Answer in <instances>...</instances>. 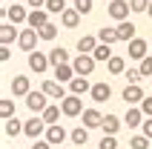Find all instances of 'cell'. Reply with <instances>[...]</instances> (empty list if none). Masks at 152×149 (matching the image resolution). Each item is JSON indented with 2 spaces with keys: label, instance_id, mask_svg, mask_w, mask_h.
I'll use <instances>...</instances> for the list:
<instances>
[{
  "label": "cell",
  "instance_id": "cell-1",
  "mask_svg": "<svg viewBox=\"0 0 152 149\" xmlns=\"http://www.w3.org/2000/svg\"><path fill=\"white\" fill-rule=\"evenodd\" d=\"M60 109H63L66 118H80L83 115V98L80 95H66V98L60 100Z\"/></svg>",
  "mask_w": 152,
  "mask_h": 149
},
{
  "label": "cell",
  "instance_id": "cell-2",
  "mask_svg": "<svg viewBox=\"0 0 152 149\" xmlns=\"http://www.w3.org/2000/svg\"><path fill=\"white\" fill-rule=\"evenodd\" d=\"M49 95H46V92H29V95H26V106H29V112H34V115H43V112H46V106H49Z\"/></svg>",
  "mask_w": 152,
  "mask_h": 149
},
{
  "label": "cell",
  "instance_id": "cell-3",
  "mask_svg": "<svg viewBox=\"0 0 152 149\" xmlns=\"http://www.w3.org/2000/svg\"><path fill=\"white\" fill-rule=\"evenodd\" d=\"M46 129H49V123H46V121H43L40 115L23 123V135H26V138H32V141H37L40 135H46Z\"/></svg>",
  "mask_w": 152,
  "mask_h": 149
},
{
  "label": "cell",
  "instance_id": "cell-4",
  "mask_svg": "<svg viewBox=\"0 0 152 149\" xmlns=\"http://www.w3.org/2000/svg\"><path fill=\"white\" fill-rule=\"evenodd\" d=\"M121 98L126 100V106H141L144 103V89H141V83H126V89L121 92Z\"/></svg>",
  "mask_w": 152,
  "mask_h": 149
},
{
  "label": "cell",
  "instance_id": "cell-5",
  "mask_svg": "<svg viewBox=\"0 0 152 149\" xmlns=\"http://www.w3.org/2000/svg\"><path fill=\"white\" fill-rule=\"evenodd\" d=\"M95 63H98V60H95L92 55H77V58L72 60V66H75V72L80 74V77H89V74L95 72Z\"/></svg>",
  "mask_w": 152,
  "mask_h": 149
},
{
  "label": "cell",
  "instance_id": "cell-6",
  "mask_svg": "<svg viewBox=\"0 0 152 149\" xmlns=\"http://www.w3.org/2000/svg\"><path fill=\"white\" fill-rule=\"evenodd\" d=\"M49 55L46 52H29V69H32L34 74H43L46 69H49Z\"/></svg>",
  "mask_w": 152,
  "mask_h": 149
},
{
  "label": "cell",
  "instance_id": "cell-7",
  "mask_svg": "<svg viewBox=\"0 0 152 149\" xmlns=\"http://www.w3.org/2000/svg\"><path fill=\"white\" fill-rule=\"evenodd\" d=\"M129 12H132V6H129V0H112L109 3V17L112 20H126L129 17Z\"/></svg>",
  "mask_w": 152,
  "mask_h": 149
},
{
  "label": "cell",
  "instance_id": "cell-8",
  "mask_svg": "<svg viewBox=\"0 0 152 149\" xmlns=\"http://www.w3.org/2000/svg\"><path fill=\"white\" fill-rule=\"evenodd\" d=\"M37 37H40V34H37V29H23V32H20V37H17V46H20L23 52H34Z\"/></svg>",
  "mask_w": 152,
  "mask_h": 149
},
{
  "label": "cell",
  "instance_id": "cell-9",
  "mask_svg": "<svg viewBox=\"0 0 152 149\" xmlns=\"http://www.w3.org/2000/svg\"><path fill=\"white\" fill-rule=\"evenodd\" d=\"M29 92H32L29 77H26V74H15V77H12V95H15V98H26Z\"/></svg>",
  "mask_w": 152,
  "mask_h": 149
},
{
  "label": "cell",
  "instance_id": "cell-10",
  "mask_svg": "<svg viewBox=\"0 0 152 149\" xmlns=\"http://www.w3.org/2000/svg\"><path fill=\"white\" fill-rule=\"evenodd\" d=\"M89 98L95 100V103H106V100L112 98V86L109 83H92V92H89Z\"/></svg>",
  "mask_w": 152,
  "mask_h": 149
},
{
  "label": "cell",
  "instance_id": "cell-11",
  "mask_svg": "<svg viewBox=\"0 0 152 149\" xmlns=\"http://www.w3.org/2000/svg\"><path fill=\"white\" fill-rule=\"evenodd\" d=\"M26 23H29V29H43V26L49 23V12L46 9H32Z\"/></svg>",
  "mask_w": 152,
  "mask_h": 149
},
{
  "label": "cell",
  "instance_id": "cell-12",
  "mask_svg": "<svg viewBox=\"0 0 152 149\" xmlns=\"http://www.w3.org/2000/svg\"><path fill=\"white\" fill-rule=\"evenodd\" d=\"M144 118H146V115H144V109H141V106H129L124 123H126L129 129H135V126H144Z\"/></svg>",
  "mask_w": 152,
  "mask_h": 149
},
{
  "label": "cell",
  "instance_id": "cell-13",
  "mask_svg": "<svg viewBox=\"0 0 152 149\" xmlns=\"http://www.w3.org/2000/svg\"><path fill=\"white\" fill-rule=\"evenodd\" d=\"M146 52H149V43H146V40H141V37L129 40V58H132V60H144Z\"/></svg>",
  "mask_w": 152,
  "mask_h": 149
},
{
  "label": "cell",
  "instance_id": "cell-14",
  "mask_svg": "<svg viewBox=\"0 0 152 149\" xmlns=\"http://www.w3.org/2000/svg\"><path fill=\"white\" fill-rule=\"evenodd\" d=\"M75 77H77V72H75V66H72V63L55 66V80H58V83H72Z\"/></svg>",
  "mask_w": 152,
  "mask_h": 149
},
{
  "label": "cell",
  "instance_id": "cell-15",
  "mask_svg": "<svg viewBox=\"0 0 152 149\" xmlns=\"http://www.w3.org/2000/svg\"><path fill=\"white\" fill-rule=\"evenodd\" d=\"M89 92H92V83H89V77H80V74H77L75 80L69 83V95H80V98H83V95H89Z\"/></svg>",
  "mask_w": 152,
  "mask_h": 149
},
{
  "label": "cell",
  "instance_id": "cell-16",
  "mask_svg": "<svg viewBox=\"0 0 152 149\" xmlns=\"http://www.w3.org/2000/svg\"><path fill=\"white\" fill-rule=\"evenodd\" d=\"M118 37H121V43H129V40H135V32H138V26L135 23H129V20H121L118 26Z\"/></svg>",
  "mask_w": 152,
  "mask_h": 149
},
{
  "label": "cell",
  "instance_id": "cell-17",
  "mask_svg": "<svg viewBox=\"0 0 152 149\" xmlns=\"http://www.w3.org/2000/svg\"><path fill=\"white\" fill-rule=\"evenodd\" d=\"M66 138H69V135H66V129H63L60 123H52L49 129H46V141H49L52 146H55V143H63Z\"/></svg>",
  "mask_w": 152,
  "mask_h": 149
},
{
  "label": "cell",
  "instance_id": "cell-18",
  "mask_svg": "<svg viewBox=\"0 0 152 149\" xmlns=\"http://www.w3.org/2000/svg\"><path fill=\"white\" fill-rule=\"evenodd\" d=\"M6 17H9V23H26V20H29V12H26V9L23 6H17V3H15V6H9L6 9Z\"/></svg>",
  "mask_w": 152,
  "mask_h": 149
},
{
  "label": "cell",
  "instance_id": "cell-19",
  "mask_svg": "<svg viewBox=\"0 0 152 149\" xmlns=\"http://www.w3.org/2000/svg\"><path fill=\"white\" fill-rule=\"evenodd\" d=\"M40 89L46 92L49 98H58V100H63V98H66V89H63V83H58V80H46Z\"/></svg>",
  "mask_w": 152,
  "mask_h": 149
},
{
  "label": "cell",
  "instance_id": "cell-20",
  "mask_svg": "<svg viewBox=\"0 0 152 149\" xmlns=\"http://www.w3.org/2000/svg\"><path fill=\"white\" fill-rule=\"evenodd\" d=\"M80 118H83V126H86V129H95V126L103 123V115L98 112V109H83V115H80Z\"/></svg>",
  "mask_w": 152,
  "mask_h": 149
},
{
  "label": "cell",
  "instance_id": "cell-21",
  "mask_svg": "<svg viewBox=\"0 0 152 149\" xmlns=\"http://www.w3.org/2000/svg\"><path fill=\"white\" fill-rule=\"evenodd\" d=\"M60 23L66 26V29H77V23H80V12H77L75 6H72V9H66V12L60 15Z\"/></svg>",
  "mask_w": 152,
  "mask_h": 149
},
{
  "label": "cell",
  "instance_id": "cell-22",
  "mask_svg": "<svg viewBox=\"0 0 152 149\" xmlns=\"http://www.w3.org/2000/svg\"><path fill=\"white\" fill-rule=\"evenodd\" d=\"M17 37H20V32L15 29V23H3L0 26V43H3V46H9V43L17 40Z\"/></svg>",
  "mask_w": 152,
  "mask_h": 149
},
{
  "label": "cell",
  "instance_id": "cell-23",
  "mask_svg": "<svg viewBox=\"0 0 152 149\" xmlns=\"http://www.w3.org/2000/svg\"><path fill=\"white\" fill-rule=\"evenodd\" d=\"M95 49H98V37H92V34H83V37L77 40V52H80V55H92Z\"/></svg>",
  "mask_w": 152,
  "mask_h": 149
},
{
  "label": "cell",
  "instance_id": "cell-24",
  "mask_svg": "<svg viewBox=\"0 0 152 149\" xmlns=\"http://www.w3.org/2000/svg\"><path fill=\"white\" fill-rule=\"evenodd\" d=\"M101 129H103V135H118V129H121V118H115V115H103Z\"/></svg>",
  "mask_w": 152,
  "mask_h": 149
},
{
  "label": "cell",
  "instance_id": "cell-25",
  "mask_svg": "<svg viewBox=\"0 0 152 149\" xmlns=\"http://www.w3.org/2000/svg\"><path fill=\"white\" fill-rule=\"evenodd\" d=\"M69 141L75 143V146H83V143H89V129H86V126H77V129H72V132H69Z\"/></svg>",
  "mask_w": 152,
  "mask_h": 149
},
{
  "label": "cell",
  "instance_id": "cell-26",
  "mask_svg": "<svg viewBox=\"0 0 152 149\" xmlns=\"http://www.w3.org/2000/svg\"><path fill=\"white\" fill-rule=\"evenodd\" d=\"M106 69H109V74H124V72H126V60L118 58V55H112L109 63H106Z\"/></svg>",
  "mask_w": 152,
  "mask_h": 149
},
{
  "label": "cell",
  "instance_id": "cell-27",
  "mask_svg": "<svg viewBox=\"0 0 152 149\" xmlns=\"http://www.w3.org/2000/svg\"><path fill=\"white\" fill-rule=\"evenodd\" d=\"M92 58L98 60V63H109V58H112V49H109V43H98V49L92 52Z\"/></svg>",
  "mask_w": 152,
  "mask_h": 149
},
{
  "label": "cell",
  "instance_id": "cell-28",
  "mask_svg": "<svg viewBox=\"0 0 152 149\" xmlns=\"http://www.w3.org/2000/svg\"><path fill=\"white\" fill-rule=\"evenodd\" d=\"M49 63H52V66H63V63H69V52L66 49H52L49 52Z\"/></svg>",
  "mask_w": 152,
  "mask_h": 149
},
{
  "label": "cell",
  "instance_id": "cell-29",
  "mask_svg": "<svg viewBox=\"0 0 152 149\" xmlns=\"http://www.w3.org/2000/svg\"><path fill=\"white\" fill-rule=\"evenodd\" d=\"M98 40H101V43H109V46H112V43H118L121 40V37H118V29H98Z\"/></svg>",
  "mask_w": 152,
  "mask_h": 149
},
{
  "label": "cell",
  "instance_id": "cell-30",
  "mask_svg": "<svg viewBox=\"0 0 152 149\" xmlns=\"http://www.w3.org/2000/svg\"><path fill=\"white\" fill-rule=\"evenodd\" d=\"M60 115H63V109H60V106H46V112H43L40 118H43V121H46V123L52 126V123H60V121H58Z\"/></svg>",
  "mask_w": 152,
  "mask_h": 149
},
{
  "label": "cell",
  "instance_id": "cell-31",
  "mask_svg": "<svg viewBox=\"0 0 152 149\" xmlns=\"http://www.w3.org/2000/svg\"><path fill=\"white\" fill-rule=\"evenodd\" d=\"M43 9H46L49 15H63L69 6H66V0H46V6H43Z\"/></svg>",
  "mask_w": 152,
  "mask_h": 149
},
{
  "label": "cell",
  "instance_id": "cell-32",
  "mask_svg": "<svg viewBox=\"0 0 152 149\" xmlns=\"http://www.w3.org/2000/svg\"><path fill=\"white\" fill-rule=\"evenodd\" d=\"M37 34H40V40H55V37H58V26L49 20L43 29H37Z\"/></svg>",
  "mask_w": 152,
  "mask_h": 149
},
{
  "label": "cell",
  "instance_id": "cell-33",
  "mask_svg": "<svg viewBox=\"0 0 152 149\" xmlns=\"http://www.w3.org/2000/svg\"><path fill=\"white\" fill-rule=\"evenodd\" d=\"M20 132H23V123H20L17 118H9V121H6V135H9V138H17Z\"/></svg>",
  "mask_w": 152,
  "mask_h": 149
},
{
  "label": "cell",
  "instance_id": "cell-34",
  "mask_svg": "<svg viewBox=\"0 0 152 149\" xmlns=\"http://www.w3.org/2000/svg\"><path fill=\"white\" fill-rule=\"evenodd\" d=\"M0 115H3V121L15 118V103H12V98H3V100H0Z\"/></svg>",
  "mask_w": 152,
  "mask_h": 149
},
{
  "label": "cell",
  "instance_id": "cell-35",
  "mask_svg": "<svg viewBox=\"0 0 152 149\" xmlns=\"http://www.w3.org/2000/svg\"><path fill=\"white\" fill-rule=\"evenodd\" d=\"M129 146H132V149H149L152 141L146 138V135H135V138H129Z\"/></svg>",
  "mask_w": 152,
  "mask_h": 149
},
{
  "label": "cell",
  "instance_id": "cell-36",
  "mask_svg": "<svg viewBox=\"0 0 152 149\" xmlns=\"http://www.w3.org/2000/svg\"><path fill=\"white\" fill-rule=\"evenodd\" d=\"M98 149H118V138L115 135H103V141L98 143Z\"/></svg>",
  "mask_w": 152,
  "mask_h": 149
},
{
  "label": "cell",
  "instance_id": "cell-37",
  "mask_svg": "<svg viewBox=\"0 0 152 149\" xmlns=\"http://www.w3.org/2000/svg\"><path fill=\"white\" fill-rule=\"evenodd\" d=\"M138 69H141L144 77H152V55H146V58L141 60V66H138Z\"/></svg>",
  "mask_w": 152,
  "mask_h": 149
},
{
  "label": "cell",
  "instance_id": "cell-38",
  "mask_svg": "<svg viewBox=\"0 0 152 149\" xmlns=\"http://www.w3.org/2000/svg\"><path fill=\"white\" fill-rule=\"evenodd\" d=\"M124 77H126L129 83H141V80H144V74H141V69H126V72H124Z\"/></svg>",
  "mask_w": 152,
  "mask_h": 149
},
{
  "label": "cell",
  "instance_id": "cell-39",
  "mask_svg": "<svg viewBox=\"0 0 152 149\" xmlns=\"http://www.w3.org/2000/svg\"><path fill=\"white\" fill-rule=\"evenodd\" d=\"M92 3L95 0H75V9L80 12V15H89V12H92Z\"/></svg>",
  "mask_w": 152,
  "mask_h": 149
},
{
  "label": "cell",
  "instance_id": "cell-40",
  "mask_svg": "<svg viewBox=\"0 0 152 149\" xmlns=\"http://www.w3.org/2000/svg\"><path fill=\"white\" fill-rule=\"evenodd\" d=\"M152 0H129V6H132V12H146L149 9Z\"/></svg>",
  "mask_w": 152,
  "mask_h": 149
},
{
  "label": "cell",
  "instance_id": "cell-41",
  "mask_svg": "<svg viewBox=\"0 0 152 149\" xmlns=\"http://www.w3.org/2000/svg\"><path fill=\"white\" fill-rule=\"evenodd\" d=\"M141 109H144V115H146V118H152V95H146V98H144Z\"/></svg>",
  "mask_w": 152,
  "mask_h": 149
},
{
  "label": "cell",
  "instance_id": "cell-42",
  "mask_svg": "<svg viewBox=\"0 0 152 149\" xmlns=\"http://www.w3.org/2000/svg\"><path fill=\"white\" fill-rule=\"evenodd\" d=\"M141 129H144L141 135H146V138L152 141V118H149V121H144V126H141Z\"/></svg>",
  "mask_w": 152,
  "mask_h": 149
},
{
  "label": "cell",
  "instance_id": "cell-43",
  "mask_svg": "<svg viewBox=\"0 0 152 149\" xmlns=\"http://www.w3.org/2000/svg\"><path fill=\"white\" fill-rule=\"evenodd\" d=\"M32 149H52V143H49V141H34Z\"/></svg>",
  "mask_w": 152,
  "mask_h": 149
},
{
  "label": "cell",
  "instance_id": "cell-44",
  "mask_svg": "<svg viewBox=\"0 0 152 149\" xmlns=\"http://www.w3.org/2000/svg\"><path fill=\"white\" fill-rule=\"evenodd\" d=\"M9 58H12V52H9V46H3V49H0V60H3V63H6Z\"/></svg>",
  "mask_w": 152,
  "mask_h": 149
},
{
  "label": "cell",
  "instance_id": "cell-45",
  "mask_svg": "<svg viewBox=\"0 0 152 149\" xmlns=\"http://www.w3.org/2000/svg\"><path fill=\"white\" fill-rule=\"evenodd\" d=\"M26 3H29L32 9H40V6H46V0H26Z\"/></svg>",
  "mask_w": 152,
  "mask_h": 149
},
{
  "label": "cell",
  "instance_id": "cell-46",
  "mask_svg": "<svg viewBox=\"0 0 152 149\" xmlns=\"http://www.w3.org/2000/svg\"><path fill=\"white\" fill-rule=\"evenodd\" d=\"M146 15H149V17H152V3H149V9H146Z\"/></svg>",
  "mask_w": 152,
  "mask_h": 149
},
{
  "label": "cell",
  "instance_id": "cell-47",
  "mask_svg": "<svg viewBox=\"0 0 152 149\" xmlns=\"http://www.w3.org/2000/svg\"><path fill=\"white\" fill-rule=\"evenodd\" d=\"M103 3H112V0H103Z\"/></svg>",
  "mask_w": 152,
  "mask_h": 149
}]
</instances>
